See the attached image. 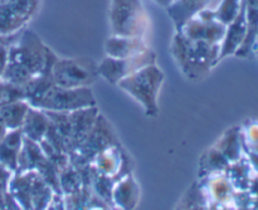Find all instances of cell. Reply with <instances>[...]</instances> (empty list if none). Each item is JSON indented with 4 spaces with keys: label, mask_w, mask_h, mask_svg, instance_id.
Segmentation results:
<instances>
[{
    "label": "cell",
    "mask_w": 258,
    "mask_h": 210,
    "mask_svg": "<svg viewBox=\"0 0 258 210\" xmlns=\"http://www.w3.org/2000/svg\"><path fill=\"white\" fill-rule=\"evenodd\" d=\"M58 55L32 29H23L8 47L3 81L23 87L30 81L50 75Z\"/></svg>",
    "instance_id": "6da1fadb"
},
{
    "label": "cell",
    "mask_w": 258,
    "mask_h": 210,
    "mask_svg": "<svg viewBox=\"0 0 258 210\" xmlns=\"http://www.w3.org/2000/svg\"><path fill=\"white\" fill-rule=\"evenodd\" d=\"M170 53L184 77L193 82L203 81L221 62V44L190 39L179 30L173 35Z\"/></svg>",
    "instance_id": "7a4b0ae2"
},
{
    "label": "cell",
    "mask_w": 258,
    "mask_h": 210,
    "mask_svg": "<svg viewBox=\"0 0 258 210\" xmlns=\"http://www.w3.org/2000/svg\"><path fill=\"white\" fill-rule=\"evenodd\" d=\"M165 81L160 67L149 64L117 83V87L138 101L148 117H156L159 113V95Z\"/></svg>",
    "instance_id": "3957f363"
},
{
    "label": "cell",
    "mask_w": 258,
    "mask_h": 210,
    "mask_svg": "<svg viewBox=\"0 0 258 210\" xmlns=\"http://www.w3.org/2000/svg\"><path fill=\"white\" fill-rule=\"evenodd\" d=\"M8 193L22 210H45L55 195L49 184L37 171L13 173Z\"/></svg>",
    "instance_id": "277c9868"
},
{
    "label": "cell",
    "mask_w": 258,
    "mask_h": 210,
    "mask_svg": "<svg viewBox=\"0 0 258 210\" xmlns=\"http://www.w3.org/2000/svg\"><path fill=\"white\" fill-rule=\"evenodd\" d=\"M110 24L112 35L148 38L150 18L141 0H111Z\"/></svg>",
    "instance_id": "5b68a950"
},
{
    "label": "cell",
    "mask_w": 258,
    "mask_h": 210,
    "mask_svg": "<svg viewBox=\"0 0 258 210\" xmlns=\"http://www.w3.org/2000/svg\"><path fill=\"white\" fill-rule=\"evenodd\" d=\"M29 106L45 112L68 113L82 108L95 107L97 103L91 87L63 88L52 83L37 100L30 102Z\"/></svg>",
    "instance_id": "8992f818"
},
{
    "label": "cell",
    "mask_w": 258,
    "mask_h": 210,
    "mask_svg": "<svg viewBox=\"0 0 258 210\" xmlns=\"http://www.w3.org/2000/svg\"><path fill=\"white\" fill-rule=\"evenodd\" d=\"M52 82L63 88L91 87L100 77L97 63L87 57H58L50 72Z\"/></svg>",
    "instance_id": "52a82bcc"
},
{
    "label": "cell",
    "mask_w": 258,
    "mask_h": 210,
    "mask_svg": "<svg viewBox=\"0 0 258 210\" xmlns=\"http://www.w3.org/2000/svg\"><path fill=\"white\" fill-rule=\"evenodd\" d=\"M115 145H120V140L111 123L100 113L87 137L71 156L70 161L77 166L88 165L98 154Z\"/></svg>",
    "instance_id": "ba28073f"
},
{
    "label": "cell",
    "mask_w": 258,
    "mask_h": 210,
    "mask_svg": "<svg viewBox=\"0 0 258 210\" xmlns=\"http://www.w3.org/2000/svg\"><path fill=\"white\" fill-rule=\"evenodd\" d=\"M42 0H3L0 2V35L15 37L39 12Z\"/></svg>",
    "instance_id": "9c48e42d"
},
{
    "label": "cell",
    "mask_w": 258,
    "mask_h": 210,
    "mask_svg": "<svg viewBox=\"0 0 258 210\" xmlns=\"http://www.w3.org/2000/svg\"><path fill=\"white\" fill-rule=\"evenodd\" d=\"M154 63H156V54L150 48L141 54L130 58H112L106 55L100 63H97V72L98 76L110 85L117 86L121 80Z\"/></svg>",
    "instance_id": "30bf717a"
},
{
    "label": "cell",
    "mask_w": 258,
    "mask_h": 210,
    "mask_svg": "<svg viewBox=\"0 0 258 210\" xmlns=\"http://www.w3.org/2000/svg\"><path fill=\"white\" fill-rule=\"evenodd\" d=\"M178 30L190 39L221 44L226 33V25L217 19L213 9L206 8L184 23L183 27Z\"/></svg>",
    "instance_id": "8fae6325"
},
{
    "label": "cell",
    "mask_w": 258,
    "mask_h": 210,
    "mask_svg": "<svg viewBox=\"0 0 258 210\" xmlns=\"http://www.w3.org/2000/svg\"><path fill=\"white\" fill-rule=\"evenodd\" d=\"M98 115H100V112H98L97 106H95V107L82 108V110L73 111V112H68L71 156L82 145L85 138L90 133L91 128L95 125V121L98 117Z\"/></svg>",
    "instance_id": "7c38bea8"
},
{
    "label": "cell",
    "mask_w": 258,
    "mask_h": 210,
    "mask_svg": "<svg viewBox=\"0 0 258 210\" xmlns=\"http://www.w3.org/2000/svg\"><path fill=\"white\" fill-rule=\"evenodd\" d=\"M202 189L209 204H224V205H236L237 190L233 188L226 174H213V175L202 178Z\"/></svg>",
    "instance_id": "4fadbf2b"
},
{
    "label": "cell",
    "mask_w": 258,
    "mask_h": 210,
    "mask_svg": "<svg viewBox=\"0 0 258 210\" xmlns=\"http://www.w3.org/2000/svg\"><path fill=\"white\" fill-rule=\"evenodd\" d=\"M150 49L146 38L140 37H120L111 35L106 39L105 52L107 57L130 58L141 54Z\"/></svg>",
    "instance_id": "5bb4252c"
},
{
    "label": "cell",
    "mask_w": 258,
    "mask_h": 210,
    "mask_svg": "<svg viewBox=\"0 0 258 210\" xmlns=\"http://www.w3.org/2000/svg\"><path fill=\"white\" fill-rule=\"evenodd\" d=\"M247 34V22L246 15H244V8L242 4L241 10L238 15L232 23H229L226 27V33H224L223 40L221 43V54H219V60L224 59L229 55H234L237 50L243 44L244 38Z\"/></svg>",
    "instance_id": "9a60e30c"
},
{
    "label": "cell",
    "mask_w": 258,
    "mask_h": 210,
    "mask_svg": "<svg viewBox=\"0 0 258 210\" xmlns=\"http://www.w3.org/2000/svg\"><path fill=\"white\" fill-rule=\"evenodd\" d=\"M112 206L120 210H134L138 206L140 199V188L136 183L133 173L123 176L113 185Z\"/></svg>",
    "instance_id": "2e32d148"
},
{
    "label": "cell",
    "mask_w": 258,
    "mask_h": 210,
    "mask_svg": "<svg viewBox=\"0 0 258 210\" xmlns=\"http://www.w3.org/2000/svg\"><path fill=\"white\" fill-rule=\"evenodd\" d=\"M247 22V34L243 44L234 55L239 58H248L254 52L258 39V0H242Z\"/></svg>",
    "instance_id": "e0dca14e"
},
{
    "label": "cell",
    "mask_w": 258,
    "mask_h": 210,
    "mask_svg": "<svg viewBox=\"0 0 258 210\" xmlns=\"http://www.w3.org/2000/svg\"><path fill=\"white\" fill-rule=\"evenodd\" d=\"M212 0H173V3L166 8V12L173 20L175 30L180 29L184 23L208 8Z\"/></svg>",
    "instance_id": "ac0fdd59"
},
{
    "label": "cell",
    "mask_w": 258,
    "mask_h": 210,
    "mask_svg": "<svg viewBox=\"0 0 258 210\" xmlns=\"http://www.w3.org/2000/svg\"><path fill=\"white\" fill-rule=\"evenodd\" d=\"M23 145L22 128L8 131L0 141V164L15 173L18 166V158Z\"/></svg>",
    "instance_id": "d6986e66"
},
{
    "label": "cell",
    "mask_w": 258,
    "mask_h": 210,
    "mask_svg": "<svg viewBox=\"0 0 258 210\" xmlns=\"http://www.w3.org/2000/svg\"><path fill=\"white\" fill-rule=\"evenodd\" d=\"M48 128H49V118L47 113L39 108L29 107L22 126L23 136L39 144L47 135Z\"/></svg>",
    "instance_id": "ffe728a7"
},
{
    "label": "cell",
    "mask_w": 258,
    "mask_h": 210,
    "mask_svg": "<svg viewBox=\"0 0 258 210\" xmlns=\"http://www.w3.org/2000/svg\"><path fill=\"white\" fill-rule=\"evenodd\" d=\"M224 158L228 160L229 164L241 160L244 156L243 144H242L241 127L234 126L227 130L221 138L213 145Z\"/></svg>",
    "instance_id": "44dd1931"
},
{
    "label": "cell",
    "mask_w": 258,
    "mask_h": 210,
    "mask_svg": "<svg viewBox=\"0 0 258 210\" xmlns=\"http://www.w3.org/2000/svg\"><path fill=\"white\" fill-rule=\"evenodd\" d=\"M29 107L30 106L27 101L19 100L14 101L12 103H8V105L3 106L0 108V117L4 121L8 131L22 128Z\"/></svg>",
    "instance_id": "7402d4cb"
},
{
    "label": "cell",
    "mask_w": 258,
    "mask_h": 210,
    "mask_svg": "<svg viewBox=\"0 0 258 210\" xmlns=\"http://www.w3.org/2000/svg\"><path fill=\"white\" fill-rule=\"evenodd\" d=\"M209 203L206 198L199 181L194 183L186 190L181 200L179 201L176 210H208Z\"/></svg>",
    "instance_id": "603a6c76"
},
{
    "label": "cell",
    "mask_w": 258,
    "mask_h": 210,
    "mask_svg": "<svg viewBox=\"0 0 258 210\" xmlns=\"http://www.w3.org/2000/svg\"><path fill=\"white\" fill-rule=\"evenodd\" d=\"M241 7L242 0H222L217 5L216 9H213V13L217 19L227 27L229 23L236 19L239 10H241Z\"/></svg>",
    "instance_id": "cb8c5ba5"
},
{
    "label": "cell",
    "mask_w": 258,
    "mask_h": 210,
    "mask_svg": "<svg viewBox=\"0 0 258 210\" xmlns=\"http://www.w3.org/2000/svg\"><path fill=\"white\" fill-rule=\"evenodd\" d=\"M24 100V92L23 88L19 86H15L7 81L0 80V108L3 106L12 103L14 101Z\"/></svg>",
    "instance_id": "d4e9b609"
},
{
    "label": "cell",
    "mask_w": 258,
    "mask_h": 210,
    "mask_svg": "<svg viewBox=\"0 0 258 210\" xmlns=\"http://www.w3.org/2000/svg\"><path fill=\"white\" fill-rule=\"evenodd\" d=\"M242 144L244 148H252L258 145V121L248 120L241 127Z\"/></svg>",
    "instance_id": "484cf974"
},
{
    "label": "cell",
    "mask_w": 258,
    "mask_h": 210,
    "mask_svg": "<svg viewBox=\"0 0 258 210\" xmlns=\"http://www.w3.org/2000/svg\"><path fill=\"white\" fill-rule=\"evenodd\" d=\"M13 176V171L7 169L0 164V194L8 193V186H9L10 179Z\"/></svg>",
    "instance_id": "4316f807"
},
{
    "label": "cell",
    "mask_w": 258,
    "mask_h": 210,
    "mask_svg": "<svg viewBox=\"0 0 258 210\" xmlns=\"http://www.w3.org/2000/svg\"><path fill=\"white\" fill-rule=\"evenodd\" d=\"M80 210H112L108 204H106L105 201L101 200L97 195H93L92 199L88 201L86 205H83Z\"/></svg>",
    "instance_id": "83f0119b"
},
{
    "label": "cell",
    "mask_w": 258,
    "mask_h": 210,
    "mask_svg": "<svg viewBox=\"0 0 258 210\" xmlns=\"http://www.w3.org/2000/svg\"><path fill=\"white\" fill-rule=\"evenodd\" d=\"M12 42H0V80H2L3 73H4V71H5V67H7L8 47H9V44Z\"/></svg>",
    "instance_id": "f1b7e54d"
},
{
    "label": "cell",
    "mask_w": 258,
    "mask_h": 210,
    "mask_svg": "<svg viewBox=\"0 0 258 210\" xmlns=\"http://www.w3.org/2000/svg\"><path fill=\"white\" fill-rule=\"evenodd\" d=\"M45 210H66L63 196L60 195V194H55V195L53 196V200L50 201V204Z\"/></svg>",
    "instance_id": "f546056e"
},
{
    "label": "cell",
    "mask_w": 258,
    "mask_h": 210,
    "mask_svg": "<svg viewBox=\"0 0 258 210\" xmlns=\"http://www.w3.org/2000/svg\"><path fill=\"white\" fill-rule=\"evenodd\" d=\"M0 210H22L20 209V206L18 205L17 201L13 199V196L10 195L9 193H8L7 195V200H5V204L3 205V208Z\"/></svg>",
    "instance_id": "4dcf8cb0"
},
{
    "label": "cell",
    "mask_w": 258,
    "mask_h": 210,
    "mask_svg": "<svg viewBox=\"0 0 258 210\" xmlns=\"http://www.w3.org/2000/svg\"><path fill=\"white\" fill-rule=\"evenodd\" d=\"M7 132H8L7 126H5L4 121H3L2 117H0V141H2V138L7 135Z\"/></svg>",
    "instance_id": "1f68e13d"
},
{
    "label": "cell",
    "mask_w": 258,
    "mask_h": 210,
    "mask_svg": "<svg viewBox=\"0 0 258 210\" xmlns=\"http://www.w3.org/2000/svg\"><path fill=\"white\" fill-rule=\"evenodd\" d=\"M155 3H158L159 5H161V7H164L166 9V8L169 7V5L173 3V0H154Z\"/></svg>",
    "instance_id": "d6a6232c"
},
{
    "label": "cell",
    "mask_w": 258,
    "mask_h": 210,
    "mask_svg": "<svg viewBox=\"0 0 258 210\" xmlns=\"http://www.w3.org/2000/svg\"><path fill=\"white\" fill-rule=\"evenodd\" d=\"M243 150H248V151H251V153H253V154H256V155H258V145L252 146V148H244V146H243Z\"/></svg>",
    "instance_id": "836d02e7"
},
{
    "label": "cell",
    "mask_w": 258,
    "mask_h": 210,
    "mask_svg": "<svg viewBox=\"0 0 258 210\" xmlns=\"http://www.w3.org/2000/svg\"><path fill=\"white\" fill-rule=\"evenodd\" d=\"M253 53H256V54H257V57H258V39H257L256 47H254V52H253Z\"/></svg>",
    "instance_id": "e575fe53"
},
{
    "label": "cell",
    "mask_w": 258,
    "mask_h": 210,
    "mask_svg": "<svg viewBox=\"0 0 258 210\" xmlns=\"http://www.w3.org/2000/svg\"><path fill=\"white\" fill-rule=\"evenodd\" d=\"M0 2H3V0H0Z\"/></svg>",
    "instance_id": "d590c367"
}]
</instances>
